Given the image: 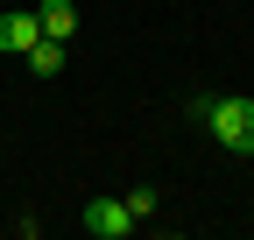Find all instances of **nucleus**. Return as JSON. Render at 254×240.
<instances>
[{"instance_id":"f257e3e1","label":"nucleus","mask_w":254,"mask_h":240,"mask_svg":"<svg viewBox=\"0 0 254 240\" xmlns=\"http://www.w3.org/2000/svg\"><path fill=\"white\" fill-rule=\"evenodd\" d=\"M190 120L212 127V141L226 148V156H254V99H190Z\"/></svg>"},{"instance_id":"f03ea898","label":"nucleus","mask_w":254,"mask_h":240,"mask_svg":"<svg viewBox=\"0 0 254 240\" xmlns=\"http://www.w3.org/2000/svg\"><path fill=\"white\" fill-rule=\"evenodd\" d=\"M134 226H141V219L127 212V198H92V205H85V233H92V240H127Z\"/></svg>"},{"instance_id":"7ed1b4c3","label":"nucleus","mask_w":254,"mask_h":240,"mask_svg":"<svg viewBox=\"0 0 254 240\" xmlns=\"http://www.w3.org/2000/svg\"><path fill=\"white\" fill-rule=\"evenodd\" d=\"M36 36H43V21H36V14H21V7H7V14H0V50H7V57H21Z\"/></svg>"},{"instance_id":"20e7f679","label":"nucleus","mask_w":254,"mask_h":240,"mask_svg":"<svg viewBox=\"0 0 254 240\" xmlns=\"http://www.w3.org/2000/svg\"><path fill=\"white\" fill-rule=\"evenodd\" d=\"M36 21H43V36H50V43H71V36H78V7H71V0H43Z\"/></svg>"},{"instance_id":"39448f33","label":"nucleus","mask_w":254,"mask_h":240,"mask_svg":"<svg viewBox=\"0 0 254 240\" xmlns=\"http://www.w3.org/2000/svg\"><path fill=\"white\" fill-rule=\"evenodd\" d=\"M21 64L36 71V78H57V71H64V43H50V36H36V43L21 50Z\"/></svg>"},{"instance_id":"423d86ee","label":"nucleus","mask_w":254,"mask_h":240,"mask_svg":"<svg viewBox=\"0 0 254 240\" xmlns=\"http://www.w3.org/2000/svg\"><path fill=\"white\" fill-rule=\"evenodd\" d=\"M127 212H134V219H155V184H134V191H127Z\"/></svg>"}]
</instances>
